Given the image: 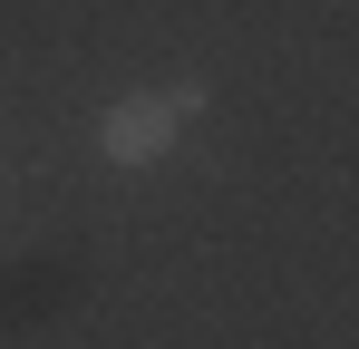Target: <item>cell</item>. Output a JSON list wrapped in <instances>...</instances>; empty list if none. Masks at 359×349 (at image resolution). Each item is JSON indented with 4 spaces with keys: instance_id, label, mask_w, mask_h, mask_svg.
<instances>
[{
    "instance_id": "6da1fadb",
    "label": "cell",
    "mask_w": 359,
    "mask_h": 349,
    "mask_svg": "<svg viewBox=\"0 0 359 349\" xmlns=\"http://www.w3.org/2000/svg\"><path fill=\"white\" fill-rule=\"evenodd\" d=\"M175 136H184V116L165 88H136V97H107V116H97V156L117 174H146V165H165L175 156Z\"/></svg>"
},
{
    "instance_id": "7a4b0ae2",
    "label": "cell",
    "mask_w": 359,
    "mask_h": 349,
    "mask_svg": "<svg viewBox=\"0 0 359 349\" xmlns=\"http://www.w3.org/2000/svg\"><path fill=\"white\" fill-rule=\"evenodd\" d=\"M165 97H175V116H184V126H194V116L214 107V88H204V78H175V88H165Z\"/></svg>"
}]
</instances>
